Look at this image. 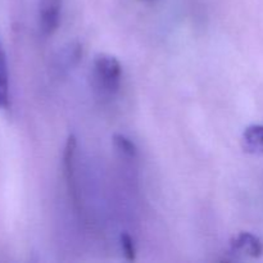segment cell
Here are the masks:
<instances>
[{"label":"cell","mask_w":263,"mask_h":263,"mask_svg":"<svg viewBox=\"0 0 263 263\" xmlns=\"http://www.w3.org/2000/svg\"><path fill=\"white\" fill-rule=\"evenodd\" d=\"M122 68L117 59L109 54L100 53L94 58V76L103 91L115 94L121 85Z\"/></svg>","instance_id":"1"},{"label":"cell","mask_w":263,"mask_h":263,"mask_svg":"<svg viewBox=\"0 0 263 263\" xmlns=\"http://www.w3.org/2000/svg\"><path fill=\"white\" fill-rule=\"evenodd\" d=\"M9 104V76L5 53L0 44V109H5Z\"/></svg>","instance_id":"7"},{"label":"cell","mask_w":263,"mask_h":263,"mask_svg":"<svg viewBox=\"0 0 263 263\" xmlns=\"http://www.w3.org/2000/svg\"><path fill=\"white\" fill-rule=\"evenodd\" d=\"M231 249H233V252H238V253H243L248 257L257 258V257L262 256L263 244L253 234L240 233L234 236L233 240H231Z\"/></svg>","instance_id":"4"},{"label":"cell","mask_w":263,"mask_h":263,"mask_svg":"<svg viewBox=\"0 0 263 263\" xmlns=\"http://www.w3.org/2000/svg\"><path fill=\"white\" fill-rule=\"evenodd\" d=\"M113 144H115L116 149L120 153H122L125 157H128V158H135L136 154H138V149H136L135 144L130 139L126 138L125 135L115 134L113 135Z\"/></svg>","instance_id":"8"},{"label":"cell","mask_w":263,"mask_h":263,"mask_svg":"<svg viewBox=\"0 0 263 263\" xmlns=\"http://www.w3.org/2000/svg\"><path fill=\"white\" fill-rule=\"evenodd\" d=\"M62 0H40L39 2V22L44 35H53L61 21Z\"/></svg>","instance_id":"2"},{"label":"cell","mask_w":263,"mask_h":263,"mask_svg":"<svg viewBox=\"0 0 263 263\" xmlns=\"http://www.w3.org/2000/svg\"><path fill=\"white\" fill-rule=\"evenodd\" d=\"M74 154H76V138L73 135H71L68 138V140H67L66 146H64L63 168L69 194H71V198L74 204L77 205L79 197H77L76 181H74Z\"/></svg>","instance_id":"3"},{"label":"cell","mask_w":263,"mask_h":263,"mask_svg":"<svg viewBox=\"0 0 263 263\" xmlns=\"http://www.w3.org/2000/svg\"><path fill=\"white\" fill-rule=\"evenodd\" d=\"M244 152L254 156L263 154V125H252L246 128L241 138Z\"/></svg>","instance_id":"5"},{"label":"cell","mask_w":263,"mask_h":263,"mask_svg":"<svg viewBox=\"0 0 263 263\" xmlns=\"http://www.w3.org/2000/svg\"><path fill=\"white\" fill-rule=\"evenodd\" d=\"M82 55V48L79 43L73 41V43L67 44L63 46L61 51H59L58 63L62 69H69L72 67L76 66L79 63L80 58Z\"/></svg>","instance_id":"6"},{"label":"cell","mask_w":263,"mask_h":263,"mask_svg":"<svg viewBox=\"0 0 263 263\" xmlns=\"http://www.w3.org/2000/svg\"><path fill=\"white\" fill-rule=\"evenodd\" d=\"M120 241H121V248H122L123 256L126 257V259H127V261H135L136 248H135V244H134L133 238H131L127 233H123L121 234Z\"/></svg>","instance_id":"9"}]
</instances>
